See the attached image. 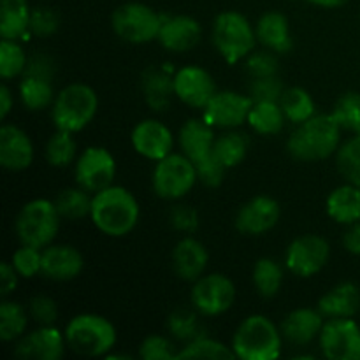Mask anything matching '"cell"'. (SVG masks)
Masks as SVG:
<instances>
[{
    "label": "cell",
    "instance_id": "1",
    "mask_svg": "<svg viewBox=\"0 0 360 360\" xmlns=\"http://www.w3.org/2000/svg\"><path fill=\"white\" fill-rule=\"evenodd\" d=\"M141 207L125 186L111 185L94 193L90 220L98 232L109 238H123L139 224Z\"/></svg>",
    "mask_w": 360,
    "mask_h": 360
},
{
    "label": "cell",
    "instance_id": "7",
    "mask_svg": "<svg viewBox=\"0 0 360 360\" xmlns=\"http://www.w3.org/2000/svg\"><path fill=\"white\" fill-rule=\"evenodd\" d=\"M60 217L55 202L49 199L28 200L16 217V236L21 245L46 248L53 245L60 231Z\"/></svg>",
    "mask_w": 360,
    "mask_h": 360
},
{
    "label": "cell",
    "instance_id": "4",
    "mask_svg": "<svg viewBox=\"0 0 360 360\" xmlns=\"http://www.w3.org/2000/svg\"><path fill=\"white\" fill-rule=\"evenodd\" d=\"M67 347L83 357H108L118 341L111 320L97 313H81L65 326Z\"/></svg>",
    "mask_w": 360,
    "mask_h": 360
},
{
    "label": "cell",
    "instance_id": "55",
    "mask_svg": "<svg viewBox=\"0 0 360 360\" xmlns=\"http://www.w3.org/2000/svg\"><path fill=\"white\" fill-rule=\"evenodd\" d=\"M354 134H355V136H360V125H359V129H357V130H355V132H354Z\"/></svg>",
    "mask_w": 360,
    "mask_h": 360
},
{
    "label": "cell",
    "instance_id": "11",
    "mask_svg": "<svg viewBox=\"0 0 360 360\" xmlns=\"http://www.w3.org/2000/svg\"><path fill=\"white\" fill-rule=\"evenodd\" d=\"M53 62L44 55L28 60L20 81V98L28 111H42L55 102L53 90Z\"/></svg>",
    "mask_w": 360,
    "mask_h": 360
},
{
    "label": "cell",
    "instance_id": "12",
    "mask_svg": "<svg viewBox=\"0 0 360 360\" xmlns=\"http://www.w3.org/2000/svg\"><path fill=\"white\" fill-rule=\"evenodd\" d=\"M330 259V245L316 234L295 238L285 252V266L299 278H311L327 266Z\"/></svg>",
    "mask_w": 360,
    "mask_h": 360
},
{
    "label": "cell",
    "instance_id": "45",
    "mask_svg": "<svg viewBox=\"0 0 360 360\" xmlns=\"http://www.w3.org/2000/svg\"><path fill=\"white\" fill-rule=\"evenodd\" d=\"M285 91V84L276 76L266 77H252V83L248 86V95L253 98V102L260 101H274L280 102L281 95Z\"/></svg>",
    "mask_w": 360,
    "mask_h": 360
},
{
    "label": "cell",
    "instance_id": "26",
    "mask_svg": "<svg viewBox=\"0 0 360 360\" xmlns=\"http://www.w3.org/2000/svg\"><path fill=\"white\" fill-rule=\"evenodd\" d=\"M326 319H352L360 309V288L354 281H343L320 297L319 306Z\"/></svg>",
    "mask_w": 360,
    "mask_h": 360
},
{
    "label": "cell",
    "instance_id": "25",
    "mask_svg": "<svg viewBox=\"0 0 360 360\" xmlns=\"http://www.w3.org/2000/svg\"><path fill=\"white\" fill-rule=\"evenodd\" d=\"M214 139H217V137H214L213 127H211L204 118H192L188 120V122L183 123L178 136L181 153L186 155L195 165L207 160V158L213 155Z\"/></svg>",
    "mask_w": 360,
    "mask_h": 360
},
{
    "label": "cell",
    "instance_id": "43",
    "mask_svg": "<svg viewBox=\"0 0 360 360\" xmlns=\"http://www.w3.org/2000/svg\"><path fill=\"white\" fill-rule=\"evenodd\" d=\"M11 264L21 278H34L42 271V250L21 245L11 257Z\"/></svg>",
    "mask_w": 360,
    "mask_h": 360
},
{
    "label": "cell",
    "instance_id": "29",
    "mask_svg": "<svg viewBox=\"0 0 360 360\" xmlns=\"http://www.w3.org/2000/svg\"><path fill=\"white\" fill-rule=\"evenodd\" d=\"M32 9L28 0H0V35L18 41L30 32Z\"/></svg>",
    "mask_w": 360,
    "mask_h": 360
},
{
    "label": "cell",
    "instance_id": "13",
    "mask_svg": "<svg viewBox=\"0 0 360 360\" xmlns=\"http://www.w3.org/2000/svg\"><path fill=\"white\" fill-rule=\"evenodd\" d=\"M320 350L329 360H360V326L352 319H326L319 336Z\"/></svg>",
    "mask_w": 360,
    "mask_h": 360
},
{
    "label": "cell",
    "instance_id": "44",
    "mask_svg": "<svg viewBox=\"0 0 360 360\" xmlns=\"http://www.w3.org/2000/svg\"><path fill=\"white\" fill-rule=\"evenodd\" d=\"M178 354L172 341L160 334H151L139 345V357L144 360H176Z\"/></svg>",
    "mask_w": 360,
    "mask_h": 360
},
{
    "label": "cell",
    "instance_id": "31",
    "mask_svg": "<svg viewBox=\"0 0 360 360\" xmlns=\"http://www.w3.org/2000/svg\"><path fill=\"white\" fill-rule=\"evenodd\" d=\"M285 122V112L281 109L280 102L274 101H260L253 102L252 109L248 115V125L255 130L257 134L262 136H276L283 130Z\"/></svg>",
    "mask_w": 360,
    "mask_h": 360
},
{
    "label": "cell",
    "instance_id": "19",
    "mask_svg": "<svg viewBox=\"0 0 360 360\" xmlns=\"http://www.w3.org/2000/svg\"><path fill=\"white\" fill-rule=\"evenodd\" d=\"M130 141H132L136 153L153 162L171 155L172 148H174V136H172L171 129L155 118H148L137 123L130 134Z\"/></svg>",
    "mask_w": 360,
    "mask_h": 360
},
{
    "label": "cell",
    "instance_id": "42",
    "mask_svg": "<svg viewBox=\"0 0 360 360\" xmlns=\"http://www.w3.org/2000/svg\"><path fill=\"white\" fill-rule=\"evenodd\" d=\"M330 115L334 116L343 130L355 132L360 125V94L357 91H347L338 98Z\"/></svg>",
    "mask_w": 360,
    "mask_h": 360
},
{
    "label": "cell",
    "instance_id": "22",
    "mask_svg": "<svg viewBox=\"0 0 360 360\" xmlns=\"http://www.w3.org/2000/svg\"><path fill=\"white\" fill-rule=\"evenodd\" d=\"M200 37H202V28L195 18L186 16V14H174V16L164 18L157 41L167 51L185 53L195 48L200 42Z\"/></svg>",
    "mask_w": 360,
    "mask_h": 360
},
{
    "label": "cell",
    "instance_id": "50",
    "mask_svg": "<svg viewBox=\"0 0 360 360\" xmlns=\"http://www.w3.org/2000/svg\"><path fill=\"white\" fill-rule=\"evenodd\" d=\"M171 224L176 231L192 234L199 227V213L190 206H176L171 211Z\"/></svg>",
    "mask_w": 360,
    "mask_h": 360
},
{
    "label": "cell",
    "instance_id": "27",
    "mask_svg": "<svg viewBox=\"0 0 360 360\" xmlns=\"http://www.w3.org/2000/svg\"><path fill=\"white\" fill-rule=\"evenodd\" d=\"M255 34L257 41L271 51L288 53L294 46L287 16L278 11H269L259 18L255 25Z\"/></svg>",
    "mask_w": 360,
    "mask_h": 360
},
{
    "label": "cell",
    "instance_id": "33",
    "mask_svg": "<svg viewBox=\"0 0 360 360\" xmlns=\"http://www.w3.org/2000/svg\"><path fill=\"white\" fill-rule=\"evenodd\" d=\"M91 199H94L91 192L77 185L76 188H63L62 192H58L53 202L62 220L77 221L84 217H90Z\"/></svg>",
    "mask_w": 360,
    "mask_h": 360
},
{
    "label": "cell",
    "instance_id": "36",
    "mask_svg": "<svg viewBox=\"0 0 360 360\" xmlns=\"http://www.w3.org/2000/svg\"><path fill=\"white\" fill-rule=\"evenodd\" d=\"M28 315L30 313H27V309L20 302L4 299V302L0 304V338L2 341L11 343L27 334Z\"/></svg>",
    "mask_w": 360,
    "mask_h": 360
},
{
    "label": "cell",
    "instance_id": "8",
    "mask_svg": "<svg viewBox=\"0 0 360 360\" xmlns=\"http://www.w3.org/2000/svg\"><path fill=\"white\" fill-rule=\"evenodd\" d=\"M164 16L143 2H127L116 7L111 27L122 41L130 44H148L158 39Z\"/></svg>",
    "mask_w": 360,
    "mask_h": 360
},
{
    "label": "cell",
    "instance_id": "32",
    "mask_svg": "<svg viewBox=\"0 0 360 360\" xmlns=\"http://www.w3.org/2000/svg\"><path fill=\"white\" fill-rule=\"evenodd\" d=\"M252 280L255 285V290L262 297L271 299L278 295V292L283 287L285 271L280 264L269 257H262L255 262L252 271Z\"/></svg>",
    "mask_w": 360,
    "mask_h": 360
},
{
    "label": "cell",
    "instance_id": "24",
    "mask_svg": "<svg viewBox=\"0 0 360 360\" xmlns=\"http://www.w3.org/2000/svg\"><path fill=\"white\" fill-rule=\"evenodd\" d=\"M323 323L326 316L320 313L319 308H297L283 319L281 334L290 345L304 347L320 336Z\"/></svg>",
    "mask_w": 360,
    "mask_h": 360
},
{
    "label": "cell",
    "instance_id": "40",
    "mask_svg": "<svg viewBox=\"0 0 360 360\" xmlns=\"http://www.w3.org/2000/svg\"><path fill=\"white\" fill-rule=\"evenodd\" d=\"M27 65V53L18 44V41L2 39L0 42V76L2 79L11 81L18 76H23Z\"/></svg>",
    "mask_w": 360,
    "mask_h": 360
},
{
    "label": "cell",
    "instance_id": "20",
    "mask_svg": "<svg viewBox=\"0 0 360 360\" xmlns=\"http://www.w3.org/2000/svg\"><path fill=\"white\" fill-rule=\"evenodd\" d=\"M34 157L30 136L13 123H4L0 129V165L6 171L20 172L30 167Z\"/></svg>",
    "mask_w": 360,
    "mask_h": 360
},
{
    "label": "cell",
    "instance_id": "18",
    "mask_svg": "<svg viewBox=\"0 0 360 360\" xmlns=\"http://www.w3.org/2000/svg\"><path fill=\"white\" fill-rule=\"evenodd\" d=\"M213 76L200 65H186L174 74V95L195 109H204L217 94Z\"/></svg>",
    "mask_w": 360,
    "mask_h": 360
},
{
    "label": "cell",
    "instance_id": "2",
    "mask_svg": "<svg viewBox=\"0 0 360 360\" xmlns=\"http://www.w3.org/2000/svg\"><path fill=\"white\" fill-rule=\"evenodd\" d=\"M341 130L330 112L315 115L295 127L287 139V151L301 162L326 160L330 155H336L341 144Z\"/></svg>",
    "mask_w": 360,
    "mask_h": 360
},
{
    "label": "cell",
    "instance_id": "6",
    "mask_svg": "<svg viewBox=\"0 0 360 360\" xmlns=\"http://www.w3.org/2000/svg\"><path fill=\"white\" fill-rule=\"evenodd\" d=\"M211 39L218 55L229 63L248 58L257 44L255 28L248 18L238 11H224L214 18Z\"/></svg>",
    "mask_w": 360,
    "mask_h": 360
},
{
    "label": "cell",
    "instance_id": "52",
    "mask_svg": "<svg viewBox=\"0 0 360 360\" xmlns=\"http://www.w3.org/2000/svg\"><path fill=\"white\" fill-rule=\"evenodd\" d=\"M343 246L352 255H360V221L348 225L343 236Z\"/></svg>",
    "mask_w": 360,
    "mask_h": 360
},
{
    "label": "cell",
    "instance_id": "47",
    "mask_svg": "<svg viewBox=\"0 0 360 360\" xmlns=\"http://www.w3.org/2000/svg\"><path fill=\"white\" fill-rule=\"evenodd\" d=\"M28 313L39 326H55L58 319V304L48 295H34L28 304Z\"/></svg>",
    "mask_w": 360,
    "mask_h": 360
},
{
    "label": "cell",
    "instance_id": "17",
    "mask_svg": "<svg viewBox=\"0 0 360 360\" xmlns=\"http://www.w3.org/2000/svg\"><path fill=\"white\" fill-rule=\"evenodd\" d=\"M65 348V333L55 326H39L18 340L16 355L27 360H60Z\"/></svg>",
    "mask_w": 360,
    "mask_h": 360
},
{
    "label": "cell",
    "instance_id": "5",
    "mask_svg": "<svg viewBox=\"0 0 360 360\" xmlns=\"http://www.w3.org/2000/svg\"><path fill=\"white\" fill-rule=\"evenodd\" d=\"M98 111V95L84 83L67 84L58 91L51 105V118L56 129L81 132Z\"/></svg>",
    "mask_w": 360,
    "mask_h": 360
},
{
    "label": "cell",
    "instance_id": "46",
    "mask_svg": "<svg viewBox=\"0 0 360 360\" xmlns=\"http://www.w3.org/2000/svg\"><path fill=\"white\" fill-rule=\"evenodd\" d=\"M60 27V16L53 7L39 6L32 9L30 32L37 37H49Z\"/></svg>",
    "mask_w": 360,
    "mask_h": 360
},
{
    "label": "cell",
    "instance_id": "14",
    "mask_svg": "<svg viewBox=\"0 0 360 360\" xmlns=\"http://www.w3.org/2000/svg\"><path fill=\"white\" fill-rule=\"evenodd\" d=\"M76 183L81 188L97 193L115 185L116 158L104 146H88L79 155L74 169Z\"/></svg>",
    "mask_w": 360,
    "mask_h": 360
},
{
    "label": "cell",
    "instance_id": "39",
    "mask_svg": "<svg viewBox=\"0 0 360 360\" xmlns=\"http://www.w3.org/2000/svg\"><path fill=\"white\" fill-rule=\"evenodd\" d=\"M178 359H236L232 347L207 336H199L179 350Z\"/></svg>",
    "mask_w": 360,
    "mask_h": 360
},
{
    "label": "cell",
    "instance_id": "15",
    "mask_svg": "<svg viewBox=\"0 0 360 360\" xmlns=\"http://www.w3.org/2000/svg\"><path fill=\"white\" fill-rule=\"evenodd\" d=\"M253 98L232 90L217 91L202 109V118L213 129H238L248 122Z\"/></svg>",
    "mask_w": 360,
    "mask_h": 360
},
{
    "label": "cell",
    "instance_id": "35",
    "mask_svg": "<svg viewBox=\"0 0 360 360\" xmlns=\"http://www.w3.org/2000/svg\"><path fill=\"white\" fill-rule=\"evenodd\" d=\"M248 153V139L245 134L225 132L214 139L213 155L221 162L225 169H234L245 160Z\"/></svg>",
    "mask_w": 360,
    "mask_h": 360
},
{
    "label": "cell",
    "instance_id": "54",
    "mask_svg": "<svg viewBox=\"0 0 360 360\" xmlns=\"http://www.w3.org/2000/svg\"><path fill=\"white\" fill-rule=\"evenodd\" d=\"M306 2L313 4V6L326 7V9H334V7L345 6V4H348L350 0H306Z\"/></svg>",
    "mask_w": 360,
    "mask_h": 360
},
{
    "label": "cell",
    "instance_id": "49",
    "mask_svg": "<svg viewBox=\"0 0 360 360\" xmlns=\"http://www.w3.org/2000/svg\"><path fill=\"white\" fill-rule=\"evenodd\" d=\"M197 167V176H199V181L204 183L206 186H220L221 181H224V176L229 169H225L221 165V162L218 160L214 155H211L207 160L200 162V164L195 165Z\"/></svg>",
    "mask_w": 360,
    "mask_h": 360
},
{
    "label": "cell",
    "instance_id": "28",
    "mask_svg": "<svg viewBox=\"0 0 360 360\" xmlns=\"http://www.w3.org/2000/svg\"><path fill=\"white\" fill-rule=\"evenodd\" d=\"M327 214L340 225L360 221V186L345 183L329 193L326 200Z\"/></svg>",
    "mask_w": 360,
    "mask_h": 360
},
{
    "label": "cell",
    "instance_id": "48",
    "mask_svg": "<svg viewBox=\"0 0 360 360\" xmlns=\"http://www.w3.org/2000/svg\"><path fill=\"white\" fill-rule=\"evenodd\" d=\"M246 72L250 77H266L276 76L278 74V60L271 51H253L246 58Z\"/></svg>",
    "mask_w": 360,
    "mask_h": 360
},
{
    "label": "cell",
    "instance_id": "16",
    "mask_svg": "<svg viewBox=\"0 0 360 360\" xmlns=\"http://www.w3.org/2000/svg\"><path fill=\"white\" fill-rule=\"evenodd\" d=\"M281 217V207L269 195H255L241 206L236 214V229L246 236H262L276 227Z\"/></svg>",
    "mask_w": 360,
    "mask_h": 360
},
{
    "label": "cell",
    "instance_id": "34",
    "mask_svg": "<svg viewBox=\"0 0 360 360\" xmlns=\"http://www.w3.org/2000/svg\"><path fill=\"white\" fill-rule=\"evenodd\" d=\"M280 105L285 112V118L294 125H301L306 120L315 116V101L309 91L301 86L285 88L280 98Z\"/></svg>",
    "mask_w": 360,
    "mask_h": 360
},
{
    "label": "cell",
    "instance_id": "9",
    "mask_svg": "<svg viewBox=\"0 0 360 360\" xmlns=\"http://www.w3.org/2000/svg\"><path fill=\"white\" fill-rule=\"evenodd\" d=\"M199 181L197 167L186 155L171 153L157 162L151 176L153 190L160 199L179 200Z\"/></svg>",
    "mask_w": 360,
    "mask_h": 360
},
{
    "label": "cell",
    "instance_id": "38",
    "mask_svg": "<svg viewBox=\"0 0 360 360\" xmlns=\"http://www.w3.org/2000/svg\"><path fill=\"white\" fill-rule=\"evenodd\" d=\"M336 167L343 179L360 186V136L350 137L336 151Z\"/></svg>",
    "mask_w": 360,
    "mask_h": 360
},
{
    "label": "cell",
    "instance_id": "30",
    "mask_svg": "<svg viewBox=\"0 0 360 360\" xmlns=\"http://www.w3.org/2000/svg\"><path fill=\"white\" fill-rule=\"evenodd\" d=\"M143 91L148 105L155 111H164L171 104L174 95V77H169L164 70L150 67L143 74Z\"/></svg>",
    "mask_w": 360,
    "mask_h": 360
},
{
    "label": "cell",
    "instance_id": "37",
    "mask_svg": "<svg viewBox=\"0 0 360 360\" xmlns=\"http://www.w3.org/2000/svg\"><path fill=\"white\" fill-rule=\"evenodd\" d=\"M76 150L77 144L72 132L56 129V132L46 143V160L51 167H67L69 164H72Z\"/></svg>",
    "mask_w": 360,
    "mask_h": 360
},
{
    "label": "cell",
    "instance_id": "23",
    "mask_svg": "<svg viewBox=\"0 0 360 360\" xmlns=\"http://www.w3.org/2000/svg\"><path fill=\"white\" fill-rule=\"evenodd\" d=\"M210 264V253L199 239L186 236L176 243L172 250V269L183 281H197L206 274Z\"/></svg>",
    "mask_w": 360,
    "mask_h": 360
},
{
    "label": "cell",
    "instance_id": "3",
    "mask_svg": "<svg viewBox=\"0 0 360 360\" xmlns=\"http://www.w3.org/2000/svg\"><path fill=\"white\" fill-rule=\"evenodd\" d=\"M283 334L266 315H250L232 336V350L241 360H274L281 355Z\"/></svg>",
    "mask_w": 360,
    "mask_h": 360
},
{
    "label": "cell",
    "instance_id": "41",
    "mask_svg": "<svg viewBox=\"0 0 360 360\" xmlns=\"http://www.w3.org/2000/svg\"><path fill=\"white\" fill-rule=\"evenodd\" d=\"M167 329L174 340L185 341V345L204 336L199 316L190 309H176L174 313H171L167 319Z\"/></svg>",
    "mask_w": 360,
    "mask_h": 360
},
{
    "label": "cell",
    "instance_id": "51",
    "mask_svg": "<svg viewBox=\"0 0 360 360\" xmlns=\"http://www.w3.org/2000/svg\"><path fill=\"white\" fill-rule=\"evenodd\" d=\"M20 274L14 269V266L11 262H2L0 267V285H2V297H7L11 292L16 290L18 280H20Z\"/></svg>",
    "mask_w": 360,
    "mask_h": 360
},
{
    "label": "cell",
    "instance_id": "53",
    "mask_svg": "<svg viewBox=\"0 0 360 360\" xmlns=\"http://www.w3.org/2000/svg\"><path fill=\"white\" fill-rule=\"evenodd\" d=\"M14 108V98L11 94V88L7 86V81H4V84L0 86V118L6 120L9 116V112Z\"/></svg>",
    "mask_w": 360,
    "mask_h": 360
},
{
    "label": "cell",
    "instance_id": "21",
    "mask_svg": "<svg viewBox=\"0 0 360 360\" xmlns=\"http://www.w3.org/2000/svg\"><path fill=\"white\" fill-rule=\"evenodd\" d=\"M84 269V257L76 246L49 245L42 248L41 274L51 281L76 280Z\"/></svg>",
    "mask_w": 360,
    "mask_h": 360
},
{
    "label": "cell",
    "instance_id": "10",
    "mask_svg": "<svg viewBox=\"0 0 360 360\" xmlns=\"http://www.w3.org/2000/svg\"><path fill=\"white\" fill-rule=\"evenodd\" d=\"M236 285L221 273L202 274L193 281L190 302L199 315L218 316L227 313L236 301Z\"/></svg>",
    "mask_w": 360,
    "mask_h": 360
}]
</instances>
